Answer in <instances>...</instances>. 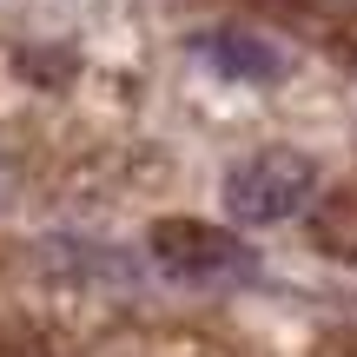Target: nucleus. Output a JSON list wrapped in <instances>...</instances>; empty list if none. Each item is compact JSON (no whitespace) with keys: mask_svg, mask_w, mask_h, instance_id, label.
<instances>
[{"mask_svg":"<svg viewBox=\"0 0 357 357\" xmlns=\"http://www.w3.org/2000/svg\"><path fill=\"white\" fill-rule=\"evenodd\" d=\"M311 185H318V172L305 153H258L225 178V212L245 225H278L311 199Z\"/></svg>","mask_w":357,"mask_h":357,"instance_id":"f257e3e1","label":"nucleus"},{"mask_svg":"<svg viewBox=\"0 0 357 357\" xmlns=\"http://www.w3.org/2000/svg\"><path fill=\"white\" fill-rule=\"evenodd\" d=\"M199 53L218 66V73H231V79H278V73H284V60L265 47V40L231 33V26H225V33H205V40H199Z\"/></svg>","mask_w":357,"mask_h":357,"instance_id":"7ed1b4c3","label":"nucleus"},{"mask_svg":"<svg viewBox=\"0 0 357 357\" xmlns=\"http://www.w3.org/2000/svg\"><path fill=\"white\" fill-rule=\"evenodd\" d=\"M153 258L178 278H212V271H238L245 245L225 225H205V218H159L153 225Z\"/></svg>","mask_w":357,"mask_h":357,"instance_id":"f03ea898","label":"nucleus"}]
</instances>
